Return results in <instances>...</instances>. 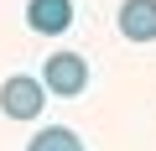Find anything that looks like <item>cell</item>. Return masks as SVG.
<instances>
[{
  "label": "cell",
  "mask_w": 156,
  "mask_h": 151,
  "mask_svg": "<svg viewBox=\"0 0 156 151\" xmlns=\"http://www.w3.org/2000/svg\"><path fill=\"white\" fill-rule=\"evenodd\" d=\"M42 84L57 99H78V94L89 89V57L83 52H52L42 63Z\"/></svg>",
  "instance_id": "obj_1"
},
{
  "label": "cell",
  "mask_w": 156,
  "mask_h": 151,
  "mask_svg": "<svg viewBox=\"0 0 156 151\" xmlns=\"http://www.w3.org/2000/svg\"><path fill=\"white\" fill-rule=\"evenodd\" d=\"M0 110H5V120H37L47 110V84L31 73H11L0 84Z\"/></svg>",
  "instance_id": "obj_2"
},
{
  "label": "cell",
  "mask_w": 156,
  "mask_h": 151,
  "mask_svg": "<svg viewBox=\"0 0 156 151\" xmlns=\"http://www.w3.org/2000/svg\"><path fill=\"white\" fill-rule=\"evenodd\" d=\"M26 26L37 37H62L73 26V0H26Z\"/></svg>",
  "instance_id": "obj_3"
},
{
  "label": "cell",
  "mask_w": 156,
  "mask_h": 151,
  "mask_svg": "<svg viewBox=\"0 0 156 151\" xmlns=\"http://www.w3.org/2000/svg\"><path fill=\"white\" fill-rule=\"evenodd\" d=\"M120 37L125 42H156V0H125L120 5Z\"/></svg>",
  "instance_id": "obj_4"
},
{
  "label": "cell",
  "mask_w": 156,
  "mask_h": 151,
  "mask_svg": "<svg viewBox=\"0 0 156 151\" xmlns=\"http://www.w3.org/2000/svg\"><path fill=\"white\" fill-rule=\"evenodd\" d=\"M26 151H83V141H78V130H68V125H42L26 141Z\"/></svg>",
  "instance_id": "obj_5"
}]
</instances>
